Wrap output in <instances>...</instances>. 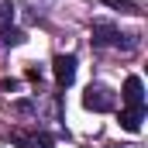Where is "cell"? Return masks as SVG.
Here are the masks:
<instances>
[{
    "instance_id": "obj_7",
    "label": "cell",
    "mask_w": 148,
    "mask_h": 148,
    "mask_svg": "<svg viewBox=\"0 0 148 148\" xmlns=\"http://www.w3.org/2000/svg\"><path fill=\"white\" fill-rule=\"evenodd\" d=\"M21 41H24V31H21V28H14V24H10V28H0V45H3V48H14V45H21Z\"/></svg>"
},
{
    "instance_id": "obj_4",
    "label": "cell",
    "mask_w": 148,
    "mask_h": 148,
    "mask_svg": "<svg viewBox=\"0 0 148 148\" xmlns=\"http://www.w3.org/2000/svg\"><path fill=\"white\" fill-rule=\"evenodd\" d=\"M52 73H55V83H59L62 90L73 86V79H76V55H55Z\"/></svg>"
},
{
    "instance_id": "obj_3",
    "label": "cell",
    "mask_w": 148,
    "mask_h": 148,
    "mask_svg": "<svg viewBox=\"0 0 148 148\" xmlns=\"http://www.w3.org/2000/svg\"><path fill=\"white\" fill-rule=\"evenodd\" d=\"M121 100L127 103V110H145V86H141L138 76H127V79H124V93H121Z\"/></svg>"
},
{
    "instance_id": "obj_6",
    "label": "cell",
    "mask_w": 148,
    "mask_h": 148,
    "mask_svg": "<svg viewBox=\"0 0 148 148\" xmlns=\"http://www.w3.org/2000/svg\"><path fill=\"white\" fill-rule=\"evenodd\" d=\"M141 117H145V110H121V127L124 131H141Z\"/></svg>"
},
{
    "instance_id": "obj_2",
    "label": "cell",
    "mask_w": 148,
    "mask_h": 148,
    "mask_svg": "<svg viewBox=\"0 0 148 148\" xmlns=\"http://www.w3.org/2000/svg\"><path fill=\"white\" fill-rule=\"evenodd\" d=\"M83 107L93 110V114H107V110L117 107V93L110 86H103V83H90L86 93H83Z\"/></svg>"
},
{
    "instance_id": "obj_9",
    "label": "cell",
    "mask_w": 148,
    "mask_h": 148,
    "mask_svg": "<svg viewBox=\"0 0 148 148\" xmlns=\"http://www.w3.org/2000/svg\"><path fill=\"white\" fill-rule=\"evenodd\" d=\"M103 3H107V7H117V10H127V14L134 10V3H131V0H103Z\"/></svg>"
},
{
    "instance_id": "obj_1",
    "label": "cell",
    "mask_w": 148,
    "mask_h": 148,
    "mask_svg": "<svg viewBox=\"0 0 148 148\" xmlns=\"http://www.w3.org/2000/svg\"><path fill=\"white\" fill-rule=\"evenodd\" d=\"M93 45H97V48H121V52H131V48L138 45V38L134 35H121V31L110 28V24H93Z\"/></svg>"
},
{
    "instance_id": "obj_8",
    "label": "cell",
    "mask_w": 148,
    "mask_h": 148,
    "mask_svg": "<svg viewBox=\"0 0 148 148\" xmlns=\"http://www.w3.org/2000/svg\"><path fill=\"white\" fill-rule=\"evenodd\" d=\"M14 24V3L0 0V28H10Z\"/></svg>"
},
{
    "instance_id": "obj_10",
    "label": "cell",
    "mask_w": 148,
    "mask_h": 148,
    "mask_svg": "<svg viewBox=\"0 0 148 148\" xmlns=\"http://www.w3.org/2000/svg\"><path fill=\"white\" fill-rule=\"evenodd\" d=\"M110 148H117V145H110Z\"/></svg>"
},
{
    "instance_id": "obj_5",
    "label": "cell",
    "mask_w": 148,
    "mask_h": 148,
    "mask_svg": "<svg viewBox=\"0 0 148 148\" xmlns=\"http://www.w3.org/2000/svg\"><path fill=\"white\" fill-rule=\"evenodd\" d=\"M10 141L17 148H52L48 134H35V131H10Z\"/></svg>"
}]
</instances>
